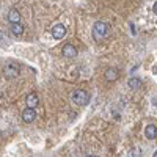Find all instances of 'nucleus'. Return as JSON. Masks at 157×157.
Listing matches in <instances>:
<instances>
[{
	"label": "nucleus",
	"instance_id": "nucleus-11",
	"mask_svg": "<svg viewBox=\"0 0 157 157\" xmlns=\"http://www.w3.org/2000/svg\"><path fill=\"white\" fill-rule=\"evenodd\" d=\"M11 33L14 35V36H21L24 33V27H22V24L21 22H14V24H11V27H10Z\"/></svg>",
	"mask_w": 157,
	"mask_h": 157
},
{
	"label": "nucleus",
	"instance_id": "nucleus-15",
	"mask_svg": "<svg viewBox=\"0 0 157 157\" xmlns=\"http://www.w3.org/2000/svg\"><path fill=\"white\" fill-rule=\"evenodd\" d=\"M154 157H157V151H155V152H154Z\"/></svg>",
	"mask_w": 157,
	"mask_h": 157
},
{
	"label": "nucleus",
	"instance_id": "nucleus-4",
	"mask_svg": "<svg viewBox=\"0 0 157 157\" xmlns=\"http://www.w3.org/2000/svg\"><path fill=\"white\" fill-rule=\"evenodd\" d=\"M35 118H36V110L32 109V107H27V109L22 112V121H24V123L30 124V123L35 121Z\"/></svg>",
	"mask_w": 157,
	"mask_h": 157
},
{
	"label": "nucleus",
	"instance_id": "nucleus-14",
	"mask_svg": "<svg viewBox=\"0 0 157 157\" xmlns=\"http://www.w3.org/2000/svg\"><path fill=\"white\" fill-rule=\"evenodd\" d=\"M152 11H154V14L157 16V2L154 3V6H152Z\"/></svg>",
	"mask_w": 157,
	"mask_h": 157
},
{
	"label": "nucleus",
	"instance_id": "nucleus-12",
	"mask_svg": "<svg viewBox=\"0 0 157 157\" xmlns=\"http://www.w3.org/2000/svg\"><path fill=\"white\" fill-rule=\"evenodd\" d=\"M141 86V80L138 77H132V78H129V88H132V90H138Z\"/></svg>",
	"mask_w": 157,
	"mask_h": 157
},
{
	"label": "nucleus",
	"instance_id": "nucleus-3",
	"mask_svg": "<svg viewBox=\"0 0 157 157\" xmlns=\"http://www.w3.org/2000/svg\"><path fill=\"white\" fill-rule=\"evenodd\" d=\"M19 72H21V69H19L17 64H14V63L6 64V66L3 68V75H5L6 78H16V77L19 75Z\"/></svg>",
	"mask_w": 157,
	"mask_h": 157
},
{
	"label": "nucleus",
	"instance_id": "nucleus-16",
	"mask_svg": "<svg viewBox=\"0 0 157 157\" xmlns=\"http://www.w3.org/2000/svg\"><path fill=\"white\" fill-rule=\"evenodd\" d=\"M0 135H2V134H0Z\"/></svg>",
	"mask_w": 157,
	"mask_h": 157
},
{
	"label": "nucleus",
	"instance_id": "nucleus-6",
	"mask_svg": "<svg viewBox=\"0 0 157 157\" xmlns=\"http://www.w3.org/2000/svg\"><path fill=\"white\" fill-rule=\"evenodd\" d=\"M64 35H66V29H64L63 24H57L54 29H52V36L55 39H61Z\"/></svg>",
	"mask_w": 157,
	"mask_h": 157
},
{
	"label": "nucleus",
	"instance_id": "nucleus-7",
	"mask_svg": "<svg viewBox=\"0 0 157 157\" xmlns=\"http://www.w3.org/2000/svg\"><path fill=\"white\" fill-rule=\"evenodd\" d=\"M8 22L10 24H14V22H21V13L16 10V8H11L8 11V16H6Z\"/></svg>",
	"mask_w": 157,
	"mask_h": 157
},
{
	"label": "nucleus",
	"instance_id": "nucleus-8",
	"mask_svg": "<svg viewBox=\"0 0 157 157\" xmlns=\"http://www.w3.org/2000/svg\"><path fill=\"white\" fill-rule=\"evenodd\" d=\"M27 107H32V109H36V105L39 104V98H38V94L36 93H30L29 96H27Z\"/></svg>",
	"mask_w": 157,
	"mask_h": 157
},
{
	"label": "nucleus",
	"instance_id": "nucleus-2",
	"mask_svg": "<svg viewBox=\"0 0 157 157\" xmlns=\"http://www.w3.org/2000/svg\"><path fill=\"white\" fill-rule=\"evenodd\" d=\"M88 101H90V96L83 90H77L72 93V102L77 104V105H85V104H88Z\"/></svg>",
	"mask_w": 157,
	"mask_h": 157
},
{
	"label": "nucleus",
	"instance_id": "nucleus-9",
	"mask_svg": "<svg viewBox=\"0 0 157 157\" xmlns=\"http://www.w3.org/2000/svg\"><path fill=\"white\" fill-rule=\"evenodd\" d=\"M145 135H146V138L154 140V138L157 137V127H155L154 124H148L146 129H145Z\"/></svg>",
	"mask_w": 157,
	"mask_h": 157
},
{
	"label": "nucleus",
	"instance_id": "nucleus-13",
	"mask_svg": "<svg viewBox=\"0 0 157 157\" xmlns=\"http://www.w3.org/2000/svg\"><path fill=\"white\" fill-rule=\"evenodd\" d=\"M5 41H6L5 33H3V32H0V46H3V44H5Z\"/></svg>",
	"mask_w": 157,
	"mask_h": 157
},
{
	"label": "nucleus",
	"instance_id": "nucleus-1",
	"mask_svg": "<svg viewBox=\"0 0 157 157\" xmlns=\"http://www.w3.org/2000/svg\"><path fill=\"white\" fill-rule=\"evenodd\" d=\"M109 36V25L102 21H98L94 25H93V38L94 41H102Z\"/></svg>",
	"mask_w": 157,
	"mask_h": 157
},
{
	"label": "nucleus",
	"instance_id": "nucleus-10",
	"mask_svg": "<svg viewBox=\"0 0 157 157\" xmlns=\"http://www.w3.org/2000/svg\"><path fill=\"white\" fill-rule=\"evenodd\" d=\"M104 75H105V78L109 82H113V80H116V78L120 77V72H118V69H115V68H109Z\"/></svg>",
	"mask_w": 157,
	"mask_h": 157
},
{
	"label": "nucleus",
	"instance_id": "nucleus-5",
	"mask_svg": "<svg viewBox=\"0 0 157 157\" xmlns=\"http://www.w3.org/2000/svg\"><path fill=\"white\" fill-rule=\"evenodd\" d=\"M61 54L66 58H75L77 57V49L72 44H64L63 49H61Z\"/></svg>",
	"mask_w": 157,
	"mask_h": 157
}]
</instances>
